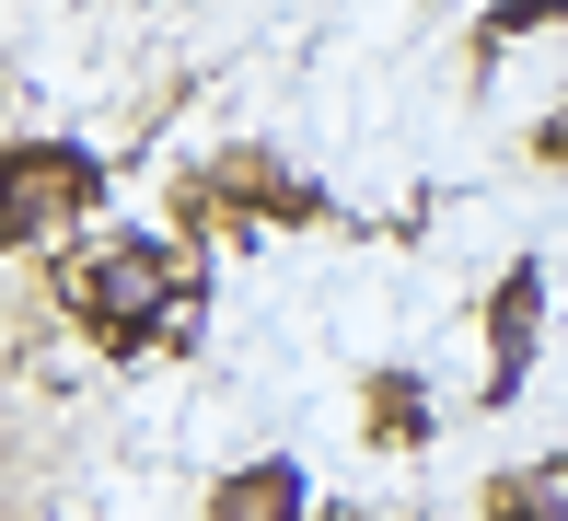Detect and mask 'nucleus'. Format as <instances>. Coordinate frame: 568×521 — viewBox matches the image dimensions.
Instances as JSON below:
<instances>
[{
  "label": "nucleus",
  "mask_w": 568,
  "mask_h": 521,
  "mask_svg": "<svg viewBox=\"0 0 568 521\" xmlns=\"http://www.w3.org/2000/svg\"><path fill=\"white\" fill-rule=\"evenodd\" d=\"M372 395H383V406H372V429H383V440H429V406H418V371H383Z\"/></svg>",
  "instance_id": "5"
},
{
  "label": "nucleus",
  "mask_w": 568,
  "mask_h": 521,
  "mask_svg": "<svg viewBox=\"0 0 568 521\" xmlns=\"http://www.w3.org/2000/svg\"><path fill=\"white\" fill-rule=\"evenodd\" d=\"M557 12H568V0H510L499 23H510V35H523V23H557Z\"/></svg>",
  "instance_id": "6"
},
{
  "label": "nucleus",
  "mask_w": 568,
  "mask_h": 521,
  "mask_svg": "<svg viewBox=\"0 0 568 521\" xmlns=\"http://www.w3.org/2000/svg\"><path fill=\"white\" fill-rule=\"evenodd\" d=\"M210 521H314V487H302V463H244V476H221Z\"/></svg>",
  "instance_id": "4"
},
{
  "label": "nucleus",
  "mask_w": 568,
  "mask_h": 521,
  "mask_svg": "<svg viewBox=\"0 0 568 521\" xmlns=\"http://www.w3.org/2000/svg\"><path fill=\"white\" fill-rule=\"evenodd\" d=\"M534 336H546V267H510L499 278V302H487V395H523V371H534Z\"/></svg>",
  "instance_id": "3"
},
{
  "label": "nucleus",
  "mask_w": 568,
  "mask_h": 521,
  "mask_svg": "<svg viewBox=\"0 0 568 521\" xmlns=\"http://www.w3.org/2000/svg\"><path fill=\"white\" fill-rule=\"evenodd\" d=\"M93 197H105V174H93L70 140H23L12 151V244H59Z\"/></svg>",
  "instance_id": "2"
},
{
  "label": "nucleus",
  "mask_w": 568,
  "mask_h": 521,
  "mask_svg": "<svg viewBox=\"0 0 568 521\" xmlns=\"http://www.w3.org/2000/svg\"><path fill=\"white\" fill-rule=\"evenodd\" d=\"M534 151H546V163H568V104H557L546 127H534Z\"/></svg>",
  "instance_id": "7"
},
{
  "label": "nucleus",
  "mask_w": 568,
  "mask_h": 521,
  "mask_svg": "<svg viewBox=\"0 0 568 521\" xmlns=\"http://www.w3.org/2000/svg\"><path fill=\"white\" fill-rule=\"evenodd\" d=\"M59 302L82 313L105 348H151V336L174 325V302H186V278H174L163 244H140V232H116V244H82L59 267Z\"/></svg>",
  "instance_id": "1"
}]
</instances>
